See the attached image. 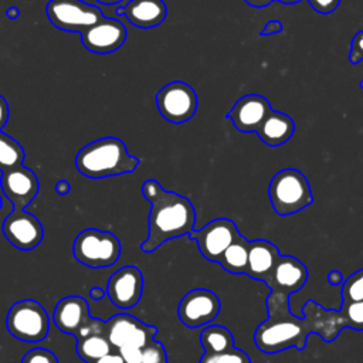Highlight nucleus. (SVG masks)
<instances>
[{
	"instance_id": "obj_1",
	"label": "nucleus",
	"mask_w": 363,
	"mask_h": 363,
	"mask_svg": "<svg viewBox=\"0 0 363 363\" xmlns=\"http://www.w3.org/2000/svg\"><path fill=\"white\" fill-rule=\"evenodd\" d=\"M268 318L254 332L255 346L264 353H278L289 347L303 350L309 333H312L308 318H298L291 312L289 296L269 291L267 296Z\"/></svg>"
},
{
	"instance_id": "obj_2",
	"label": "nucleus",
	"mask_w": 363,
	"mask_h": 363,
	"mask_svg": "<svg viewBox=\"0 0 363 363\" xmlns=\"http://www.w3.org/2000/svg\"><path fill=\"white\" fill-rule=\"evenodd\" d=\"M196 210L191 201L174 191L164 190L150 201L149 234L140 244L143 252H153L163 242L189 235L194 230Z\"/></svg>"
},
{
	"instance_id": "obj_3",
	"label": "nucleus",
	"mask_w": 363,
	"mask_h": 363,
	"mask_svg": "<svg viewBox=\"0 0 363 363\" xmlns=\"http://www.w3.org/2000/svg\"><path fill=\"white\" fill-rule=\"evenodd\" d=\"M139 164V159L132 156L126 145L113 136L96 139L79 149L75 166L88 179L115 177L132 173Z\"/></svg>"
},
{
	"instance_id": "obj_4",
	"label": "nucleus",
	"mask_w": 363,
	"mask_h": 363,
	"mask_svg": "<svg viewBox=\"0 0 363 363\" xmlns=\"http://www.w3.org/2000/svg\"><path fill=\"white\" fill-rule=\"evenodd\" d=\"M268 197L278 216H291L306 208L313 201V194L306 176L298 169L277 172L268 186Z\"/></svg>"
},
{
	"instance_id": "obj_5",
	"label": "nucleus",
	"mask_w": 363,
	"mask_h": 363,
	"mask_svg": "<svg viewBox=\"0 0 363 363\" xmlns=\"http://www.w3.org/2000/svg\"><path fill=\"white\" fill-rule=\"evenodd\" d=\"M122 247L119 238L111 231L98 228L82 230L74 240V258L88 268H108L113 265Z\"/></svg>"
},
{
	"instance_id": "obj_6",
	"label": "nucleus",
	"mask_w": 363,
	"mask_h": 363,
	"mask_svg": "<svg viewBox=\"0 0 363 363\" xmlns=\"http://www.w3.org/2000/svg\"><path fill=\"white\" fill-rule=\"evenodd\" d=\"M6 326L13 337L35 343L47 337L50 316L40 302L34 299H21L10 306Z\"/></svg>"
},
{
	"instance_id": "obj_7",
	"label": "nucleus",
	"mask_w": 363,
	"mask_h": 363,
	"mask_svg": "<svg viewBox=\"0 0 363 363\" xmlns=\"http://www.w3.org/2000/svg\"><path fill=\"white\" fill-rule=\"evenodd\" d=\"M45 14L54 27L69 33H82L104 17L99 7L82 0H50Z\"/></svg>"
},
{
	"instance_id": "obj_8",
	"label": "nucleus",
	"mask_w": 363,
	"mask_h": 363,
	"mask_svg": "<svg viewBox=\"0 0 363 363\" xmlns=\"http://www.w3.org/2000/svg\"><path fill=\"white\" fill-rule=\"evenodd\" d=\"M156 105L162 118L172 123H183L194 116L197 95L189 84L173 81L156 94Z\"/></svg>"
},
{
	"instance_id": "obj_9",
	"label": "nucleus",
	"mask_w": 363,
	"mask_h": 363,
	"mask_svg": "<svg viewBox=\"0 0 363 363\" xmlns=\"http://www.w3.org/2000/svg\"><path fill=\"white\" fill-rule=\"evenodd\" d=\"M240 234L233 220L221 217L211 220L200 230H191L189 238L196 241L199 251L206 259L218 262L223 252Z\"/></svg>"
},
{
	"instance_id": "obj_10",
	"label": "nucleus",
	"mask_w": 363,
	"mask_h": 363,
	"mask_svg": "<svg viewBox=\"0 0 363 363\" xmlns=\"http://www.w3.org/2000/svg\"><path fill=\"white\" fill-rule=\"evenodd\" d=\"M221 302L216 292L206 288L189 291L179 302L177 315L182 323L190 329L211 323L220 313Z\"/></svg>"
},
{
	"instance_id": "obj_11",
	"label": "nucleus",
	"mask_w": 363,
	"mask_h": 363,
	"mask_svg": "<svg viewBox=\"0 0 363 363\" xmlns=\"http://www.w3.org/2000/svg\"><path fill=\"white\" fill-rule=\"evenodd\" d=\"M105 333L113 349L118 350L126 346H145L149 340L155 339L157 328L146 325L145 322L132 315L118 313L106 320Z\"/></svg>"
},
{
	"instance_id": "obj_12",
	"label": "nucleus",
	"mask_w": 363,
	"mask_h": 363,
	"mask_svg": "<svg viewBox=\"0 0 363 363\" xmlns=\"http://www.w3.org/2000/svg\"><path fill=\"white\" fill-rule=\"evenodd\" d=\"M1 233L13 247L21 251L34 250L44 238V228L40 220L23 208H14L6 217L1 224Z\"/></svg>"
},
{
	"instance_id": "obj_13",
	"label": "nucleus",
	"mask_w": 363,
	"mask_h": 363,
	"mask_svg": "<svg viewBox=\"0 0 363 363\" xmlns=\"http://www.w3.org/2000/svg\"><path fill=\"white\" fill-rule=\"evenodd\" d=\"M143 275L135 265H125L116 269L106 284V295L121 309L133 308L142 298Z\"/></svg>"
},
{
	"instance_id": "obj_14",
	"label": "nucleus",
	"mask_w": 363,
	"mask_h": 363,
	"mask_svg": "<svg viewBox=\"0 0 363 363\" xmlns=\"http://www.w3.org/2000/svg\"><path fill=\"white\" fill-rule=\"evenodd\" d=\"M126 40V27L122 21L102 17L81 33L82 45L95 54H108L119 50Z\"/></svg>"
},
{
	"instance_id": "obj_15",
	"label": "nucleus",
	"mask_w": 363,
	"mask_h": 363,
	"mask_svg": "<svg viewBox=\"0 0 363 363\" xmlns=\"http://www.w3.org/2000/svg\"><path fill=\"white\" fill-rule=\"evenodd\" d=\"M308 268L302 261L292 255L281 254L275 267L262 282L269 288V291L291 296L303 288L308 281Z\"/></svg>"
},
{
	"instance_id": "obj_16",
	"label": "nucleus",
	"mask_w": 363,
	"mask_h": 363,
	"mask_svg": "<svg viewBox=\"0 0 363 363\" xmlns=\"http://www.w3.org/2000/svg\"><path fill=\"white\" fill-rule=\"evenodd\" d=\"M0 186L14 208L27 207L38 193V179L35 173L23 164L1 172Z\"/></svg>"
},
{
	"instance_id": "obj_17",
	"label": "nucleus",
	"mask_w": 363,
	"mask_h": 363,
	"mask_svg": "<svg viewBox=\"0 0 363 363\" xmlns=\"http://www.w3.org/2000/svg\"><path fill=\"white\" fill-rule=\"evenodd\" d=\"M271 111L272 108L265 96L258 94H248L241 96L233 105L225 118L233 122L237 130L250 133L257 132Z\"/></svg>"
},
{
	"instance_id": "obj_18",
	"label": "nucleus",
	"mask_w": 363,
	"mask_h": 363,
	"mask_svg": "<svg viewBox=\"0 0 363 363\" xmlns=\"http://www.w3.org/2000/svg\"><path fill=\"white\" fill-rule=\"evenodd\" d=\"M302 313L311 322L312 332L318 333L325 342H333L342 329L349 328L342 309H325L315 301H308L302 308Z\"/></svg>"
},
{
	"instance_id": "obj_19",
	"label": "nucleus",
	"mask_w": 363,
	"mask_h": 363,
	"mask_svg": "<svg viewBox=\"0 0 363 363\" xmlns=\"http://www.w3.org/2000/svg\"><path fill=\"white\" fill-rule=\"evenodd\" d=\"M88 318H89L88 302L78 295H69L60 299L52 313L55 326L61 332L72 336L88 320Z\"/></svg>"
},
{
	"instance_id": "obj_20",
	"label": "nucleus",
	"mask_w": 363,
	"mask_h": 363,
	"mask_svg": "<svg viewBox=\"0 0 363 363\" xmlns=\"http://www.w3.org/2000/svg\"><path fill=\"white\" fill-rule=\"evenodd\" d=\"M116 14L125 16L135 27L152 28L163 23L167 7L163 0H130L126 6L118 7Z\"/></svg>"
},
{
	"instance_id": "obj_21",
	"label": "nucleus",
	"mask_w": 363,
	"mask_h": 363,
	"mask_svg": "<svg viewBox=\"0 0 363 363\" xmlns=\"http://www.w3.org/2000/svg\"><path fill=\"white\" fill-rule=\"evenodd\" d=\"M281 252L274 242L264 238L250 241L248 267L245 275L257 281H264L275 267Z\"/></svg>"
},
{
	"instance_id": "obj_22",
	"label": "nucleus",
	"mask_w": 363,
	"mask_h": 363,
	"mask_svg": "<svg viewBox=\"0 0 363 363\" xmlns=\"http://www.w3.org/2000/svg\"><path fill=\"white\" fill-rule=\"evenodd\" d=\"M295 132V122L294 119L284 112L271 111L264 122L257 129L258 138L271 147L281 146L286 143Z\"/></svg>"
},
{
	"instance_id": "obj_23",
	"label": "nucleus",
	"mask_w": 363,
	"mask_h": 363,
	"mask_svg": "<svg viewBox=\"0 0 363 363\" xmlns=\"http://www.w3.org/2000/svg\"><path fill=\"white\" fill-rule=\"evenodd\" d=\"M250 241L240 234L223 252L218 264L230 274H245L248 267Z\"/></svg>"
},
{
	"instance_id": "obj_24",
	"label": "nucleus",
	"mask_w": 363,
	"mask_h": 363,
	"mask_svg": "<svg viewBox=\"0 0 363 363\" xmlns=\"http://www.w3.org/2000/svg\"><path fill=\"white\" fill-rule=\"evenodd\" d=\"M113 350L105 332L92 333L77 339V353L81 360L91 363Z\"/></svg>"
},
{
	"instance_id": "obj_25",
	"label": "nucleus",
	"mask_w": 363,
	"mask_h": 363,
	"mask_svg": "<svg viewBox=\"0 0 363 363\" xmlns=\"http://www.w3.org/2000/svg\"><path fill=\"white\" fill-rule=\"evenodd\" d=\"M200 343L206 353H221L234 346L233 333L221 325H208L200 333Z\"/></svg>"
},
{
	"instance_id": "obj_26",
	"label": "nucleus",
	"mask_w": 363,
	"mask_h": 363,
	"mask_svg": "<svg viewBox=\"0 0 363 363\" xmlns=\"http://www.w3.org/2000/svg\"><path fill=\"white\" fill-rule=\"evenodd\" d=\"M24 149L23 146L0 130V172H6L16 166L23 164Z\"/></svg>"
},
{
	"instance_id": "obj_27",
	"label": "nucleus",
	"mask_w": 363,
	"mask_h": 363,
	"mask_svg": "<svg viewBox=\"0 0 363 363\" xmlns=\"http://www.w3.org/2000/svg\"><path fill=\"white\" fill-rule=\"evenodd\" d=\"M363 301V268L350 274L342 284V302Z\"/></svg>"
},
{
	"instance_id": "obj_28",
	"label": "nucleus",
	"mask_w": 363,
	"mask_h": 363,
	"mask_svg": "<svg viewBox=\"0 0 363 363\" xmlns=\"http://www.w3.org/2000/svg\"><path fill=\"white\" fill-rule=\"evenodd\" d=\"M199 363H251L250 356L237 347L221 353H206L200 357Z\"/></svg>"
},
{
	"instance_id": "obj_29",
	"label": "nucleus",
	"mask_w": 363,
	"mask_h": 363,
	"mask_svg": "<svg viewBox=\"0 0 363 363\" xmlns=\"http://www.w3.org/2000/svg\"><path fill=\"white\" fill-rule=\"evenodd\" d=\"M142 363H167V352L164 346L152 339L142 346Z\"/></svg>"
},
{
	"instance_id": "obj_30",
	"label": "nucleus",
	"mask_w": 363,
	"mask_h": 363,
	"mask_svg": "<svg viewBox=\"0 0 363 363\" xmlns=\"http://www.w3.org/2000/svg\"><path fill=\"white\" fill-rule=\"evenodd\" d=\"M340 309L345 312L349 328L354 330H363V301L342 302Z\"/></svg>"
},
{
	"instance_id": "obj_31",
	"label": "nucleus",
	"mask_w": 363,
	"mask_h": 363,
	"mask_svg": "<svg viewBox=\"0 0 363 363\" xmlns=\"http://www.w3.org/2000/svg\"><path fill=\"white\" fill-rule=\"evenodd\" d=\"M21 363H58V359L51 350L35 347L24 354Z\"/></svg>"
},
{
	"instance_id": "obj_32",
	"label": "nucleus",
	"mask_w": 363,
	"mask_h": 363,
	"mask_svg": "<svg viewBox=\"0 0 363 363\" xmlns=\"http://www.w3.org/2000/svg\"><path fill=\"white\" fill-rule=\"evenodd\" d=\"M106 329V322L98 318H88V320L79 328V330L74 335L75 339L92 335V333H99V332H105Z\"/></svg>"
},
{
	"instance_id": "obj_33",
	"label": "nucleus",
	"mask_w": 363,
	"mask_h": 363,
	"mask_svg": "<svg viewBox=\"0 0 363 363\" xmlns=\"http://www.w3.org/2000/svg\"><path fill=\"white\" fill-rule=\"evenodd\" d=\"M347 58L352 64H359L360 61H363V30L357 31L352 38Z\"/></svg>"
},
{
	"instance_id": "obj_34",
	"label": "nucleus",
	"mask_w": 363,
	"mask_h": 363,
	"mask_svg": "<svg viewBox=\"0 0 363 363\" xmlns=\"http://www.w3.org/2000/svg\"><path fill=\"white\" fill-rule=\"evenodd\" d=\"M308 3L316 13L330 14L337 9V6L340 4V0H308Z\"/></svg>"
},
{
	"instance_id": "obj_35",
	"label": "nucleus",
	"mask_w": 363,
	"mask_h": 363,
	"mask_svg": "<svg viewBox=\"0 0 363 363\" xmlns=\"http://www.w3.org/2000/svg\"><path fill=\"white\" fill-rule=\"evenodd\" d=\"M163 191V187L160 186L159 182L153 180V179H147L143 184H142V194L143 197L150 203L155 197H157L160 193Z\"/></svg>"
},
{
	"instance_id": "obj_36",
	"label": "nucleus",
	"mask_w": 363,
	"mask_h": 363,
	"mask_svg": "<svg viewBox=\"0 0 363 363\" xmlns=\"http://www.w3.org/2000/svg\"><path fill=\"white\" fill-rule=\"evenodd\" d=\"M142 347H133V346H126L118 349L119 353L122 354L125 363H142Z\"/></svg>"
},
{
	"instance_id": "obj_37",
	"label": "nucleus",
	"mask_w": 363,
	"mask_h": 363,
	"mask_svg": "<svg viewBox=\"0 0 363 363\" xmlns=\"http://www.w3.org/2000/svg\"><path fill=\"white\" fill-rule=\"evenodd\" d=\"M91 363H125V360H123L122 354L119 353V350L113 349L108 354H105V356H102V357H99V359H96Z\"/></svg>"
},
{
	"instance_id": "obj_38",
	"label": "nucleus",
	"mask_w": 363,
	"mask_h": 363,
	"mask_svg": "<svg viewBox=\"0 0 363 363\" xmlns=\"http://www.w3.org/2000/svg\"><path fill=\"white\" fill-rule=\"evenodd\" d=\"M282 23L279 20H269L265 27L261 30L259 35H272V34H278L282 31Z\"/></svg>"
},
{
	"instance_id": "obj_39",
	"label": "nucleus",
	"mask_w": 363,
	"mask_h": 363,
	"mask_svg": "<svg viewBox=\"0 0 363 363\" xmlns=\"http://www.w3.org/2000/svg\"><path fill=\"white\" fill-rule=\"evenodd\" d=\"M10 116V109L7 101L0 95V129L7 123Z\"/></svg>"
},
{
	"instance_id": "obj_40",
	"label": "nucleus",
	"mask_w": 363,
	"mask_h": 363,
	"mask_svg": "<svg viewBox=\"0 0 363 363\" xmlns=\"http://www.w3.org/2000/svg\"><path fill=\"white\" fill-rule=\"evenodd\" d=\"M326 279H328V282H329L330 285H333V286H339V285H342V284L345 282L343 274H342L340 271H337V269H332V271L328 274Z\"/></svg>"
},
{
	"instance_id": "obj_41",
	"label": "nucleus",
	"mask_w": 363,
	"mask_h": 363,
	"mask_svg": "<svg viewBox=\"0 0 363 363\" xmlns=\"http://www.w3.org/2000/svg\"><path fill=\"white\" fill-rule=\"evenodd\" d=\"M69 190H71V186H69V183H68L67 180L61 179V180H58V182L55 183V191H57L60 196L68 194Z\"/></svg>"
},
{
	"instance_id": "obj_42",
	"label": "nucleus",
	"mask_w": 363,
	"mask_h": 363,
	"mask_svg": "<svg viewBox=\"0 0 363 363\" xmlns=\"http://www.w3.org/2000/svg\"><path fill=\"white\" fill-rule=\"evenodd\" d=\"M105 295H106V291L102 289V288H99V286H92V288L89 289V298H91L92 301H101Z\"/></svg>"
},
{
	"instance_id": "obj_43",
	"label": "nucleus",
	"mask_w": 363,
	"mask_h": 363,
	"mask_svg": "<svg viewBox=\"0 0 363 363\" xmlns=\"http://www.w3.org/2000/svg\"><path fill=\"white\" fill-rule=\"evenodd\" d=\"M247 4L252 6V7H257V9H261V7H267L269 6L272 1H277V0H244Z\"/></svg>"
},
{
	"instance_id": "obj_44",
	"label": "nucleus",
	"mask_w": 363,
	"mask_h": 363,
	"mask_svg": "<svg viewBox=\"0 0 363 363\" xmlns=\"http://www.w3.org/2000/svg\"><path fill=\"white\" fill-rule=\"evenodd\" d=\"M6 14H7V17H9V18H17V17L20 16V10H18V7L11 6V7H9V9H7Z\"/></svg>"
},
{
	"instance_id": "obj_45",
	"label": "nucleus",
	"mask_w": 363,
	"mask_h": 363,
	"mask_svg": "<svg viewBox=\"0 0 363 363\" xmlns=\"http://www.w3.org/2000/svg\"><path fill=\"white\" fill-rule=\"evenodd\" d=\"M98 3H101V4H106V6H109V4H116V3H121L122 0H96Z\"/></svg>"
},
{
	"instance_id": "obj_46",
	"label": "nucleus",
	"mask_w": 363,
	"mask_h": 363,
	"mask_svg": "<svg viewBox=\"0 0 363 363\" xmlns=\"http://www.w3.org/2000/svg\"><path fill=\"white\" fill-rule=\"evenodd\" d=\"M277 1H279L282 4H295V3H299L302 0H277Z\"/></svg>"
},
{
	"instance_id": "obj_47",
	"label": "nucleus",
	"mask_w": 363,
	"mask_h": 363,
	"mask_svg": "<svg viewBox=\"0 0 363 363\" xmlns=\"http://www.w3.org/2000/svg\"><path fill=\"white\" fill-rule=\"evenodd\" d=\"M359 88H360V89H363V79L359 82Z\"/></svg>"
},
{
	"instance_id": "obj_48",
	"label": "nucleus",
	"mask_w": 363,
	"mask_h": 363,
	"mask_svg": "<svg viewBox=\"0 0 363 363\" xmlns=\"http://www.w3.org/2000/svg\"><path fill=\"white\" fill-rule=\"evenodd\" d=\"M1 204H3V203H1V199H0V208H1Z\"/></svg>"
}]
</instances>
